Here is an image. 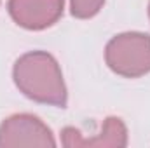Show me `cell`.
Here are the masks:
<instances>
[{
    "mask_svg": "<svg viewBox=\"0 0 150 148\" xmlns=\"http://www.w3.org/2000/svg\"><path fill=\"white\" fill-rule=\"evenodd\" d=\"M105 63L115 75L124 78L150 73V35L142 32L115 35L105 47Z\"/></svg>",
    "mask_w": 150,
    "mask_h": 148,
    "instance_id": "obj_2",
    "label": "cell"
},
{
    "mask_svg": "<svg viewBox=\"0 0 150 148\" xmlns=\"http://www.w3.org/2000/svg\"><path fill=\"white\" fill-rule=\"evenodd\" d=\"M103 4L105 0H70V12L77 19H91L101 11Z\"/></svg>",
    "mask_w": 150,
    "mask_h": 148,
    "instance_id": "obj_6",
    "label": "cell"
},
{
    "mask_svg": "<svg viewBox=\"0 0 150 148\" xmlns=\"http://www.w3.org/2000/svg\"><path fill=\"white\" fill-rule=\"evenodd\" d=\"M65 0H9L7 11L12 21L32 32H40L59 21Z\"/></svg>",
    "mask_w": 150,
    "mask_h": 148,
    "instance_id": "obj_4",
    "label": "cell"
},
{
    "mask_svg": "<svg viewBox=\"0 0 150 148\" xmlns=\"http://www.w3.org/2000/svg\"><path fill=\"white\" fill-rule=\"evenodd\" d=\"M61 143L67 148H124L127 147V127L119 117H107L100 136L82 138L75 127H65L61 131Z\"/></svg>",
    "mask_w": 150,
    "mask_h": 148,
    "instance_id": "obj_5",
    "label": "cell"
},
{
    "mask_svg": "<svg viewBox=\"0 0 150 148\" xmlns=\"http://www.w3.org/2000/svg\"><path fill=\"white\" fill-rule=\"evenodd\" d=\"M149 19H150V2H149Z\"/></svg>",
    "mask_w": 150,
    "mask_h": 148,
    "instance_id": "obj_7",
    "label": "cell"
},
{
    "mask_svg": "<svg viewBox=\"0 0 150 148\" xmlns=\"http://www.w3.org/2000/svg\"><path fill=\"white\" fill-rule=\"evenodd\" d=\"M21 147H56V140L37 115L14 113L0 124V148Z\"/></svg>",
    "mask_w": 150,
    "mask_h": 148,
    "instance_id": "obj_3",
    "label": "cell"
},
{
    "mask_svg": "<svg viewBox=\"0 0 150 148\" xmlns=\"http://www.w3.org/2000/svg\"><path fill=\"white\" fill-rule=\"evenodd\" d=\"M12 78L19 92L35 103L58 108H65L68 103L59 63L45 51H32L19 56L12 68Z\"/></svg>",
    "mask_w": 150,
    "mask_h": 148,
    "instance_id": "obj_1",
    "label": "cell"
}]
</instances>
